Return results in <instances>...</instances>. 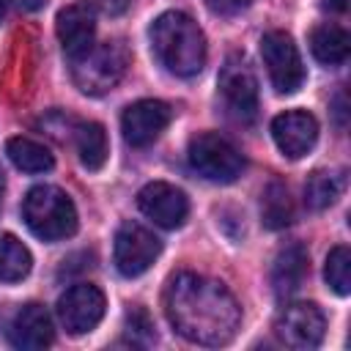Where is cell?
<instances>
[{
    "instance_id": "44dd1931",
    "label": "cell",
    "mask_w": 351,
    "mask_h": 351,
    "mask_svg": "<svg viewBox=\"0 0 351 351\" xmlns=\"http://www.w3.org/2000/svg\"><path fill=\"white\" fill-rule=\"evenodd\" d=\"M261 217H263V225L271 228V230H280V228H285V225L293 222V200H291V192H288L285 184L271 181L263 189Z\"/></svg>"
},
{
    "instance_id": "4316f807",
    "label": "cell",
    "mask_w": 351,
    "mask_h": 351,
    "mask_svg": "<svg viewBox=\"0 0 351 351\" xmlns=\"http://www.w3.org/2000/svg\"><path fill=\"white\" fill-rule=\"evenodd\" d=\"M5 5H8V8H16V11L30 14V11L44 8V5H47V0H5Z\"/></svg>"
},
{
    "instance_id": "277c9868",
    "label": "cell",
    "mask_w": 351,
    "mask_h": 351,
    "mask_svg": "<svg viewBox=\"0 0 351 351\" xmlns=\"http://www.w3.org/2000/svg\"><path fill=\"white\" fill-rule=\"evenodd\" d=\"M129 66V49L121 41L90 44L82 55L71 58V80L88 96H101L112 90Z\"/></svg>"
},
{
    "instance_id": "e0dca14e",
    "label": "cell",
    "mask_w": 351,
    "mask_h": 351,
    "mask_svg": "<svg viewBox=\"0 0 351 351\" xmlns=\"http://www.w3.org/2000/svg\"><path fill=\"white\" fill-rule=\"evenodd\" d=\"M80 162L88 170H101L107 162V132L96 121H77L74 134H71Z\"/></svg>"
},
{
    "instance_id": "9c48e42d",
    "label": "cell",
    "mask_w": 351,
    "mask_h": 351,
    "mask_svg": "<svg viewBox=\"0 0 351 351\" xmlns=\"http://www.w3.org/2000/svg\"><path fill=\"white\" fill-rule=\"evenodd\" d=\"M159 252L162 244L148 228L137 222H123L118 228L112 244V261L123 277H140L143 271H148L151 263L159 258Z\"/></svg>"
},
{
    "instance_id": "8fae6325",
    "label": "cell",
    "mask_w": 351,
    "mask_h": 351,
    "mask_svg": "<svg viewBox=\"0 0 351 351\" xmlns=\"http://www.w3.org/2000/svg\"><path fill=\"white\" fill-rule=\"evenodd\" d=\"M137 206H140V211L154 225L167 228V230L181 228L184 219H186V214H189L186 195L178 186L167 184V181H151V184H145L137 192Z\"/></svg>"
},
{
    "instance_id": "7402d4cb",
    "label": "cell",
    "mask_w": 351,
    "mask_h": 351,
    "mask_svg": "<svg viewBox=\"0 0 351 351\" xmlns=\"http://www.w3.org/2000/svg\"><path fill=\"white\" fill-rule=\"evenodd\" d=\"M33 266L30 250L11 233H0V280L3 282H19L27 277Z\"/></svg>"
},
{
    "instance_id": "52a82bcc",
    "label": "cell",
    "mask_w": 351,
    "mask_h": 351,
    "mask_svg": "<svg viewBox=\"0 0 351 351\" xmlns=\"http://www.w3.org/2000/svg\"><path fill=\"white\" fill-rule=\"evenodd\" d=\"M261 58L277 93H296L304 82L302 55L285 30H269L261 38Z\"/></svg>"
},
{
    "instance_id": "484cf974",
    "label": "cell",
    "mask_w": 351,
    "mask_h": 351,
    "mask_svg": "<svg viewBox=\"0 0 351 351\" xmlns=\"http://www.w3.org/2000/svg\"><path fill=\"white\" fill-rule=\"evenodd\" d=\"M99 5H101L104 14H110V16H121V14L132 5V0H99Z\"/></svg>"
},
{
    "instance_id": "4fadbf2b",
    "label": "cell",
    "mask_w": 351,
    "mask_h": 351,
    "mask_svg": "<svg viewBox=\"0 0 351 351\" xmlns=\"http://www.w3.org/2000/svg\"><path fill=\"white\" fill-rule=\"evenodd\" d=\"M55 33H58V41H60V47L69 58L82 55L93 44L96 5L88 3V0H80V3H71V5L60 8L58 19H55Z\"/></svg>"
},
{
    "instance_id": "d6986e66",
    "label": "cell",
    "mask_w": 351,
    "mask_h": 351,
    "mask_svg": "<svg viewBox=\"0 0 351 351\" xmlns=\"http://www.w3.org/2000/svg\"><path fill=\"white\" fill-rule=\"evenodd\" d=\"M5 154L14 162V167H19L22 173H47L55 165V156L49 154V148L30 137H11L5 143Z\"/></svg>"
},
{
    "instance_id": "603a6c76",
    "label": "cell",
    "mask_w": 351,
    "mask_h": 351,
    "mask_svg": "<svg viewBox=\"0 0 351 351\" xmlns=\"http://www.w3.org/2000/svg\"><path fill=\"white\" fill-rule=\"evenodd\" d=\"M324 277L329 282V288L337 296H348L351 291V250L337 244L329 250L326 255V266H324Z\"/></svg>"
},
{
    "instance_id": "4dcf8cb0",
    "label": "cell",
    "mask_w": 351,
    "mask_h": 351,
    "mask_svg": "<svg viewBox=\"0 0 351 351\" xmlns=\"http://www.w3.org/2000/svg\"><path fill=\"white\" fill-rule=\"evenodd\" d=\"M5 8H8V5H5V0H0V19L5 16Z\"/></svg>"
},
{
    "instance_id": "cb8c5ba5",
    "label": "cell",
    "mask_w": 351,
    "mask_h": 351,
    "mask_svg": "<svg viewBox=\"0 0 351 351\" xmlns=\"http://www.w3.org/2000/svg\"><path fill=\"white\" fill-rule=\"evenodd\" d=\"M126 335L134 346H148L154 340V324H151L145 310L134 307V310L126 313Z\"/></svg>"
},
{
    "instance_id": "5b68a950",
    "label": "cell",
    "mask_w": 351,
    "mask_h": 351,
    "mask_svg": "<svg viewBox=\"0 0 351 351\" xmlns=\"http://www.w3.org/2000/svg\"><path fill=\"white\" fill-rule=\"evenodd\" d=\"M186 162L200 178L217 181V184H230L244 170V159L233 148V143H228L214 132H203L189 140Z\"/></svg>"
},
{
    "instance_id": "8992f818",
    "label": "cell",
    "mask_w": 351,
    "mask_h": 351,
    "mask_svg": "<svg viewBox=\"0 0 351 351\" xmlns=\"http://www.w3.org/2000/svg\"><path fill=\"white\" fill-rule=\"evenodd\" d=\"M219 96L228 115L239 123L258 118V80L241 55H230L219 71Z\"/></svg>"
},
{
    "instance_id": "9a60e30c",
    "label": "cell",
    "mask_w": 351,
    "mask_h": 351,
    "mask_svg": "<svg viewBox=\"0 0 351 351\" xmlns=\"http://www.w3.org/2000/svg\"><path fill=\"white\" fill-rule=\"evenodd\" d=\"M52 318L47 313L44 304L38 302H27L22 304L11 324H8V340L14 348H22V351H41L52 343Z\"/></svg>"
},
{
    "instance_id": "f1b7e54d",
    "label": "cell",
    "mask_w": 351,
    "mask_h": 351,
    "mask_svg": "<svg viewBox=\"0 0 351 351\" xmlns=\"http://www.w3.org/2000/svg\"><path fill=\"white\" fill-rule=\"evenodd\" d=\"M321 5L326 8V11H346V5H348V0H321Z\"/></svg>"
},
{
    "instance_id": "7c38bea8",
    "label": "cell",
    "mask_w": 351,
    "mask_h": 351,
    "mask_svg": "<svg viewBox=\"0 0 351 351\" xmlns=\"http://www.w3.org/2000/svg\"><path fill=\"white\" fill-rule=\"evenodd\" d=\"M173 118V110L159 101V99H140L134 104H129L121 115V132H123V140L134 148H145L151 145L162 132L165 126L170 123Z\"/></svg>"
},
{
    "instance_id": "ffe728a7",
    "label": "cell",
    "mask_w": 351,
    "mask_h": 351,
    "mask_svg": "<svg viewBox=\"0 0 351 351\" xmlns=\"http://www.w3.org/2000/svg\"><path fill=\"white\" fill-rule=\"evenodd\" d=\"M343 186H346L343 170H315V173H310V178L304 184V203L313 211H324L340 197Z\"/></svg>"
},
{
    "instance_id": "3957f363",
    "label": "cell",
    "mask_w": 351,
    "mask_h": 351,
    "mask_svg": "<svg viewBox=\"0 0 351 351\" xmlns=\"http://www.w3.org/2000/svg\"><path fill=\"white\" fill-rule=\"evenodd\" d=\"M22 219L33 236L44 241L69 239L77 230V208L71 197L49 184L33 186L22 200Z\"/></svg>"
},
{
    "instance_id": "83f0119b",
    "label": "cell",
    "mask_w": 351,
    "mask_h": 351,
    "mask_svg": "<svg viewBox=\"0 0 351 351\" xmlns=\"http://www.w3.org/2000/svg\"><path fill=\"white\" fill-rule=\"evenodd\" d=\"M335 118H337V126L343 129L346 126V90L335 96Z\"/></svg>"
},
{
    "instance_id": "ba28073f",
    "label": "cell",
    "mask_w": 351,
    "mask_h": 351,
    "mask_svg": "<svg viewBox=\"0 0 351 351\" xmlns=\"http://www.w3.org/2000/svg\"><path fill=\"white\" fill-rule=\"evenodd\" d=\"M326 318L313 302H293L285 304L274 321V335L282 346L296 351H310L324 340Z\"/></svg>"
},
{
    "instance_id": "30bf717a",
    "label": "cell",
    "mask_w": 351,
    "mask_h": 351,
    "mask_svg": "<svg viewBox=\"0 0 351 351\" xmlns=\"http://www.w3.org/2000/svg\"><path fill=\"white\" fill-rule=\"evenodd\" d=\"M104 293L96 285L77 282L58 299V318L69 335H85L99 326V321L104 318Z\"/></svg>"
},
{
    "instance_id": "ac0fdd59",
    "label": "cell",
    "mask_w": 351,
    "mask_h": 351,
    "mask_svg": "<svg viewBox=\"0 0 351 351\" xmlns=\"http://www.w3.org/2000/svg\"><path fill=\"white\" fill-rule=\"evenodd\" d=\"M348 33L340 25H318L310 33V52L324 66H340L348 58Z\"/></svg>"
},
{
    "instance_id": "6da1fadb",
    "label": "cell",
    "mask_w": 351,
    "mask_h": 351,
    "mask_svg": "<svg viewBox=\"0 0 351 351\" xmlns=\"http://www.w3.org/2000/svg\"><path fill=\"white\" fill-rule=\"evenodd\" d=\"M165 313L173 329L197 346H225L241 324L233 293L219 280L195 271H178L167 280Z\"/></svg>"
},
{
    "instance_id": "d4e9b609",
    "label": "cell",
    "mask_w": 351,
    "mask_h": 351,
    "mask_svg": "<svg viewBox=\"0 0 351 351\" xmlns=\"http://www.w3.org/2000/svg\"><path fill=\"white\" fill-rule=\"evenodd\" d=\"M208 8L219 16H233V14H241L252 0H206Z\"/></svg>"
},
{
    "instance_id": "7a4b0ae2",
    "label": "cell",
    "mask_w": 351,
    "mask_h": 351,
    "mask_svg": "<svg viewBox=\"0 0 351 351\" xmlns=\"http://www.w3.org/2000/svg\"><path fill=\"white\" fill-rule=\"evenodd\" d=\"M151 47L159 63L176 77H195L206 66V36L181 11H165L151 25Z\"/></svg>"
},
{
    "instance_id": "f546056e",
    "label": "cell",
    "mask_w": 351,
    "mask_h": 351,
    "mask_svg": "<svg viewBox=\"0 0 351 351\" xmlns=\"http://www.w3.org/2000/svg\"><path fill=\"white\" fill-rule=\"evenodd\" d=\"M3 189H5V181H3V170H0V203H3Z\"/></svg>"
},
{
    "instance_id": "2e32d148",
    "label": "cell",
    "mask_w": 351,
    "mask_h": 351,
    "mask_svg": "<svg viewBox=\"0 0 351 351\" xmlns=\"http://www.w3.org/2000/svg\"><path fill=\"white\" fill-rule=\"evenodd\" d=\"M307 274H310V258L302 244H288L285 250H280L271 266V288L277 299L293 296L302 288Z\"/></svg>"
},
{
    "instance_id": "5bb4252c",
    "label": "cell",
    "mask_w": 351,
    "mask_h": 351,
    "mask_svg": "<svg viewBox=\"0 0 351 351\" xmlns=\"http://www.w3.org/2000/svg\"><path fill=\"white\" fill-rule=\"evenodd\" d=\"M271 137L288 159H299L315 145L318 121L304 110H288L271 121Z\"/></svg>"
}]
</instances>
